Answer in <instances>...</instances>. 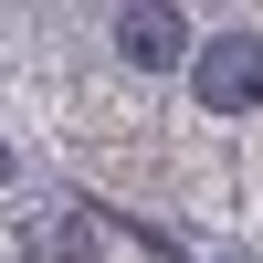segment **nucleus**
Returning a JSON list of instances; mask_svg holds the SVG:
<instances>
[{"label":"nucleus","instance_id":"obj_4","mask_svg":"<svg viewBox=\"0 0 263 263\" xmlns=\"http://www.w3.org/2000/svg\"><path fill=\"white\" fill-rule=\"evenodd\" d=\"M0 179H11V147H0Z\"/></svg>","mask_w":263,"mask_h":263},{"label":"nucleus","instance_id":"obj_2","mask_svg":"<svg viewBox=\"0 0 263 263\" xmlns=\"http://www.w3.org/2000/svg\"><path fill=\"white\" fill-rule=\"evenodd\" d=\"M116 53L137 63V74H168V63H190V21L179 11H126L116 21Z\"/></svg>","mask_w":263,"mask_h":263},{"label":"nucleus","instance_id":"obj_1","mask_svg":"<svg viewBox=\"0 0 263 263\" xmlns=\"http://www.w3.org/2000/svg\"><path fill=\"white\" fill-rule=\"evenodd\" d=\"M190 84H200V105H211V116H242V105H263V42H253V32L200 42V53H190Z\"/></svg>","mask_w":263,"mask_h":263},{"label":"nucleus","instance_id":"obj_3","mask_svg":"<svg viewBox=\"0 0 263 263\" xmlns=\"http://www.w3.org/2000/svg\"><path fill=\"white\" fill-rule=\"evenodd\" d=\"M32 263H95V232H84V211H53V221H32Z\"/></svg>","mask_w":263,"mask_h":263}]
</instances>
